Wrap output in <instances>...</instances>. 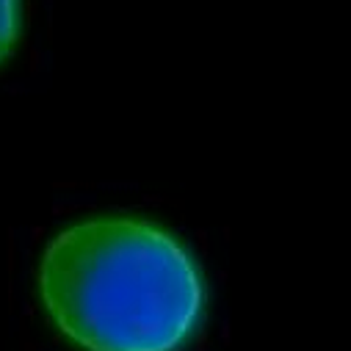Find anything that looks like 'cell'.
Instances as JSON below:
<instances>
[{"label": "cell", "mask_w": 351, "mask_h": 351, "mask_svg": "<svg viewBox=\"0 0 351 351\" xmlns=\"http://www.w3.org/2000/svg\"><path fill=\"white\" fill-rule=\"evenodd\" d=\"M36 288L53 326L80 351H183L208 304L186 243L133 216L64 227L39 260Z\"/></svg>", "instance_id": "cell-1"}, {"label": "cell", "mask_w": 351, "mask_h": 351, "mask_svg": "<svg viewBox=\"0 0 351 351\" xmlns=\"http://www.w3.org/2000/svg\"><path fill=\"white\" fill-rule=\"evenodd\" d=\"M20 31H23V0H0V64L14 53L20 42Z\"/></svg>", "instance_id": "cell-2"}]
</instances>
